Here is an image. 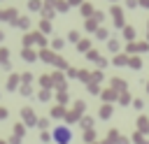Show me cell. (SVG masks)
Here are the masks:
<instances>
[{"label": "cell", "mask_w": 149, "mask_h": 144, "mask_svg": "<svg viewBox=\"0 0 149 144\" xmlns=\"http://www.w3.org/2000/svg\"><path fill=\"white\" fill-rule=\"evenodd\" d=\"M51 139L54 144H72V130L68 125H56L51 130Z\"/></svg>", "instance_id": "obj_1"}]
</instances>
